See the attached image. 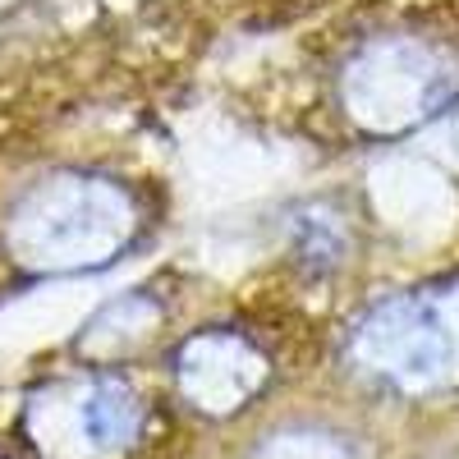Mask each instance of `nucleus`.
Returning a JSON list of instances; mask_svg holds the SVG:
<instances>
[{"label": "nucleus", "mask_w": 459, "mask_h": 459, "mask_svg": "<svg viewBox=\"0 0 459 459\" xmlns=\"http://www.w3.org/2000/svg\"><path fill=\"white\" fill-rule=\"evenodd\" d=\"M143 230L134 188L106 175L60 170L32 184L10 212V248L32 272H97Z\"/></svg>", "instance_id": "nucleus-2"}, {"label": "nucleus", "mask_w": 459, "mask_h": 459, "mask_svg": "<svg viewBox=\"0 0 459 459\" xmlns=\"http://www.w3.org/2000/svg\"><path fill=\"white\" fill-rule=\"evenodd\" d=\"M335 106L363 138H409L459 106V47L423 28L368 32L340 56Z\"/></svg>", "instance_id": "nucleus-1"}, {"label": "nucleus", "mask_w": 459, "mask_h": 459, "mask_svg": "<svg viewBox=\"0 0 459 459\" xmlns=\"http://www.w3.org/2000/svg\"><path fill=\"white\" fill-rule=\"evenodd\" d=\"M350 359L404 395L459 386V281L377 299L350 331Z\"/></svg>", "instance_id": "nucleus-3"}, {"label": "nucleus", "mask_w": 459, "mask_h": 459, "mask_svg": "<svg viewBox=\"0 0 459 459\" xmlns=\"http://www.w3.org/2000/svg\"><path fill=\"white\" fill-rule=\"evenodd\" d=\"M272 377L266 350L235 326H207L188 335L175 354V381L179 395L203 413H239Z\"/></svg>", "instance_id": "nucleus-5"}, {"label": "nucleus", "mask_w": 459, "mask_h": 459, "mask_svg": "<svg viewBox=\"0 0 459 459\" xmlns=\"http://www.w3.org/2000/svg\"><path fill=\"white\" fill-rule=\"evenodd\" d=\"M147 409L129 381L88 372L47 386L28 409V446L42 459H120L138 446Z\"/></svg>", "instance_id": "nucleus-4"}, {"label": "nucleus", "mask_w": 459, "mask_h": 459, "mask_svg": "<svg viewBox=\"0 0 459 459\" xmlns=\"http://www.w3.org/2000/svg\"><path fill=\"white\" fill-rule=\"evenodd\" d=\"M359 248V225L335 198H308L285 216V257L299 276H335Z\"/></svg>", "instance_id": "nucleus-6"}]
</instances>
